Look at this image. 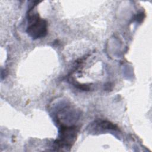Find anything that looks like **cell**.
I'll use <instances>...</instances> for the list:
<instances>
[{"label": "cell", "mask_w": 152, "mask_h": 152, "mask_svg": "<svg viewBox=\"0 0 152 152\" xmlns=\"http://www.w3.org/2000/svg\"><path fill=\"white\" fill-rule=\"evenodd\" d=\"M28 25L26 29L27 33L33 39L45 37L48 32V25L45 20L40 17L38 14L28 12Z\"/></svg>", "instance_id": "obj_1"}, {"label": "cell", "mask_w": 152, "mask_h": 152, "mask_svg": "<svg viewBox=\"0 0 152 152\" xmlns=\"http://www.w3.org/2000/svg\"><path fill=\"white\" fill-rule=\"evenodd\" d=\"M77 129L75 126H61L59 131V139L55 142L56 147H71L77 137Z\"/></svg>", "instance_id": "obj_2"}, {"label": "cell", "mask_w": 152, "mask_h": 152, "mask_svg": "<svg viewBox=\"0 0 152 152\" xmlns=\"http://www.w3.org/2000/svg\"><path fill=\"white\" fill-rule=\"evenodd\" d=\"M95 125L97 126L98 128H100L102 129H108V130H118V128L116 125L113 124L110 122L104 121V120H98L94 122Z\"/></svg>", "instance_id": "obj_3"}]
</instances>
